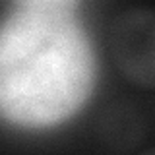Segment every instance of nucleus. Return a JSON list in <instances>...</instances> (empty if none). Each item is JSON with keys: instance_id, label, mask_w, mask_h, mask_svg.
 I'll list each match as a JSON object with an SVG mask.
<instances>
[{"instance_id": "3", "label": "nucleus", "mask_w": 155, "mask_h": 155, "mask_svg": "<svg viewBox=\"0 0 155 155\" xmlns=\"http://www.w3.org/2000/svg\"><path fill=\"white\" fill-rule=\"evenodd\" d=\"M99 138L116 151H130L145 138V120L138 107L118 101L109 105L97 122Z\"/></svg>"}, {"instance_id": "1", "label": "nucleus", "mask_w": 155, "mask_h": 155, "mask_svg": "<svg viewBox=\"0 0 155 155\" xmlns=\"http://www.w3.org/2000/svg\"><path fill=\"white\" fill-rule=\"evenodd\" d=\"M56 4H23L0 29V109L25 122L70 114L91 87V56Z\"/></svg>"}, {"instance_id": "2", "label": "nucleus", "mask_w": 155, "mask_h": 155, "mask_svg": "<svg viewBox=\"0 0 155 155\" xmlns=\"http://www.w3.org/2000/svg\"><path fill=\"white\" fill-rule=\"evenodd\" d=\"M109 51L126 81L155 89V10L147 6L122 10L110 25Z\"/></svg>"}, {"instance_id": "4", "label": "nucleus", "mask_w": 155, "mask_h": 155, "mask_svg": "<svg viewBox=\"0 0 155 155\" xmlns=\"http://www.w3.org/2000/svg\"><path fill=\"white\" fill-rule=\"evenodd\" d=\"M142 155H155V147H151V149H147V151H143Z\"/></svg>"}]
</instances>
